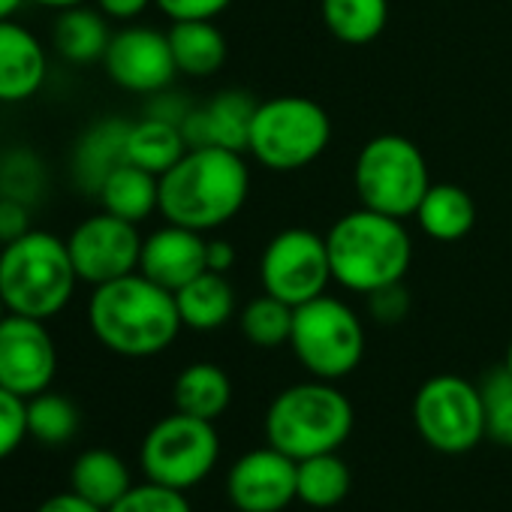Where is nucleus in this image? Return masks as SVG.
Listing matches in <instances>:
<instances>
[{"mask_svg": "<svg viewBox=\"0 0 512 512\" xmlns=\"http://www.w3.org/2000/svg\"><path fill=\"white\" fill-rule=\"evenodd\" d=\"M88 323L106 350L127 359H148L169 350L184 329L175 293L148 281L142 272L94 287Z\"/></svg>", "mask_w": 512, "mask_h": 512, "instance_id": "1", "label": "nucleus"}, {"mask_svg": "<svg viewBox=\"0 0 512 512\" xmlns=\"http://www.w3.org/2000/svg\"><path fill=\"white\" fill-rule=\"evenodd\" d=\"M250 169L244 154L205 145L187 154L160 175V214L196 232H211L229 223L247 202Z\"/></svg>", "mask_w": 512, "mask_h": 512, "instance_id": "2", "label": "nucleus"}, {"mask_svg": "<svg viewBox=\"0 0 512 512\" xmlns=\"http://www.w3.org/2000/svg\"><path fill=\"white\" fill-rule=\"evenodd\" d=\"M332 281L350 293H374L401 284L413 263V241L404 220L356 208L326 232Z\"/></svg>", "mask_w": 512, "mask_h": 512, "instance_id": "3", "label": "nucleus"}, {"mask_svg": "<svg viewBox=\"0 0 512 512\" xmlns=\"http://www.w3.org/2000/svg\"><path fill=\"white\" fill-rule=\"evenodd\" d=\"M76 284L70 247L52 232L28 229L0 250V299L10 314L46 323L70 305Z\"/></svg>", "mask_w": 512, "mask_h": 512, "instance_id": "4", "label": "nucleus"}, {"mask_svg": "<svg viewBox=\"0 0 512 512\" xmlns=\"http://www.w3.org/2000/svg\"><path fill=\"white\" fill-rule=\"evenodd\" d=\"M353 404L329 380L287 386L266 410V440L284 455L302 461L338 452L353 434Z\"/></svg>", "mask_w": 512, "mask_h": 512, "instance_id": "5", "label": "nucleus"}, {"mask_svg": "<svg viewBox=\"0 0 512 512\" xmlns=\"http://www.w3.org/2000/svg\"><path fill=\"white\" fill-rule=\"evenodd\" d=\"M332 139L326 109L311 97H272L256 106L247 151L272 172H296L311 166Z\"/></svg>", "mask_w": 512, "mask_h": 512, "instance_id": "6", "label": "nucleus"}, {"mask_svg": "<svg viewBox=\"0 0 512 512\" xmlns=\"http://www.w3.org/2000/svg\"><path fill=\"white\" fill-rule=\"evenodd\" d=\"M353 187L362 208L407 220L431 187L428 163L419 145L398 133L374 136L362 145L353 166Z\"/></svg>", "mask_w": 512, "mask_h": 512, "instance_id": "7", "label": "nucleus"}, {"mask_svg": "<svg viewBox=\"0 0 512 512\" xmlns=\"http://www.w3.org/2000/svg\"><path fill=\"white\" fill-rule=\"evenodd\" d=\"M290 347L311 377L335 383L362 365L365 326L347 302L323 293L296 308Z\"/></svg>", "mask_w": 512, "mask_h": 512, "instance_id": "8", "label": "nucleus"}, {"mask_svg": "<svg viewBox=\"0 0 512 512\" xmlns=\"http://www.w3.org/2000/svg\"><path fill=\"white\" fill-rule=\"evenodd\" d=\"M220 458V437L214 422L187 416L181 410L154 422L142 440L139 464L151 482L187 491L205 482Z\"/></svg>", "mask_w": 512, "mask_h": 512, "instance_id": "9", "label": "nucleus"}, {"mask_svg": "<svg viewBox=\"0 0 512 512\" xmlns=\"http://www.w3.org/2000/svg\"><path fill=\"white\" fill-rule=\"evenodd\" d=\"M413 425L440 455H464L485 437L479 386L458 374L428 377L413 398Z\"/></svg>", "mask_w": 512, "mask_h": 512, "instance_id": "10", "label": "nucleus"}, {"mask_svg": "<svg viewBox=\"0 0 512 512\" xmlns=\"http://www.w3.org/2000/svg\"><path fill=\"white\" fill-rule=\"evenodd\" d=\"M263 293L299 308L326 293L332 284V263L326 235L293 226L278 232L260 256Z\"/></svg>", "mask_w": 512, "mask_h": 512, "instance_id": "11", "label": "nucleus"}, {"mask_svg": "<svg viewBox=\"0 0 512 512\" xmlns=\"http://www.w3.org/2000/svg\"><path fill=\"white\" fill-rule=\"evenodd\" d=\"M142 241L145 238L139 235L136 223L115 217L109 211H100L73 229V235L67 238V247H70V260L76 266L79 281L100 287V284L139 272Z\"/></svg>", "mask_w": 512, "mask_h": 512, "instance_id": "12", "label": "nucleus"}, {"mask_svg": "<svg viewBox=\"0 0 512 512\" xmlns=\"http://www.w3.org/2000/svg\"><path fill=\"white\" fill-rule=\"evenodd\" d=\"M58 371V350L43 320L7 314L0 323V386L34 398L46 392Z\"/></svg>", "mask_w": 512, "mask_h": 512, "instance_id": "13", "label": "nucleus"}, {"mask_svg": "<svg viewBox=\"0 0 512 512\" xmlns=\"http://www.w3.org/2000/svg\"><path fill=\"white\" fill-rule=\"evenodd\" d=\"M103 67L118 88L133 94H163L178 73L169 37L154 28H124L112 34Z\"/></svg>", "mask_w": 512, "mask_h": 512, "instance_id": "14", "label": "nucleus"}, {"mask_svg": "<svg viewBox=\"0 0 512 512\" xmlns=\"http://www.w3.org/2000/svg\"><path fill=\"white\" fill-rule=\"evenodd\" d=\"M226 494L238 512H284L296 500V458L275 446L241 455L226 473Z\"/></svg>", "mask_w": 512, "mask_h": 512, "instance_id": "15", "label": "nucleus"}, {"mask_svg": "<svg viewBox=\"0 0 512 512\" xmlns=\"http://www.w3.org/2000/svg\"><path fill=\"white\" fill-rule=\"evenodd\" d=\"M205 244L208 241L202 238V232L178 223H166L142 241L139 272L148 281L160 284L163 290L175 293L193 278H199L202 272H208Z\"/></svg>", "mask_w": 512, "mask_h": 512, "instance_id": "16", "label": "nucleus"}, {"mask_svg": "<svg viewBox=\"0 0 512 512\" xmlns=\"http://www.w3.org/2000/svg\"><path fill=\"white\" fill-rule=\"evenodd\" d=\"M256 106L260 103H256L250 94L229 88V91L214 94L208 106L190 109L178 127H181L187 148L217 145V148L244 154L247 142H250V124H253Z\"/></svg>", "mask_w": 512, "mask_h": 512, "instance_id": "17", "label": "nucleus"}, {"mask_svg": "<svg viewBox=\"0 0 512 512\" xmlns=\"http://www.w3.org/2000/svg\"><path fill=\"white\" fill-rule=\"evenodd\" d=\"M46 70L49 61L40 40L13 19L0 22V103L34 97L46 82Z\"/></svg>", "mask_w": 512, "mask_h": 512, "instance_id": "18", "label": "nucleus"}, {"mask_svg": "<svg viewBox=\"0 0 512 512\" xmlns=\"http://www.w3.org/2000/svg\"><path fill=\"white\" fill-rule=\"evenodd\" d=\"M127 133H130V124H127V121H121V118H106V121L94 124V127L79 139L73 169H76V181H79L82 190L97 193L100 184H103L121 163H127Z\"/></svg>", "mask_w": 512, "mask_h": 512, "instance_id": "19", "label": "nucleus"}, {"mask_svg": "<svg viewBox=\"0 0 512 512\" xmlns=\"http://www.w3.org/2000/svg\"><path fill=\"white\" fill-rule=\"evenodd\" d=\"M181 323L193 332H214L235 317V290L220 272H202L175 290Z\"/></svg>", "mask_w": 512, "mask_h": 512, "instance_id": "20", "label": "nucleus"}, {"mask_svg": "<svg viewBox=\"0 0 512 512\" xmlns=\"http://www.w3.org/2000/svg\"><path fill=\"white\" fill-rule=\"evenodd\" d=\"M172 401H175V410L214 422L232 404V380L214 362H193L175 377Z\"/></svg>", "mask_w": 512, "mask_h": 512, "instance_id": "21", "label": "nucleus"}, {"mask_svg": "<svg viewBox=\"0 0 512 512\" xmlns=\"http://www.w3.org/2000/svg\"><path fill=\"white\" fill-rule=\"evenodd\" d=\"M416 223L434 241H461L476 223V202L458 184H431L416 208Z\"/></svg>", "mask_w": 512, "mask_h": 512, "instance_id": "22", "label": "nucleus"}, {"mask_svg": "<svg viewBox=\"0 0 512 512\" xmlns=\"http://www.w3.org/2000/svg\"><path fill=\"white\" fill-rule=\"evenodd\" d=\"M103 211L139 223L160 208V178L136 163H121L97 190Z\"/></svg>", "mask_w": 512, "mask_h": 512, "instance_id": "23", "label": "nucleus"}, {"mask_svg": "<svg viewBox=\"0 0 512 512\" xmlns=\"http://www.w3.org/2000/svg\"><path fill=\"white\" fill-rule=\"evenodd\" d=\"M70 488L97 503L100 509H109L133 488V479L121 455L109 449H88L73 461Z\"/></svg>", "mask_w": 512, "mask_h": 512, "instance_id": "24", "label": "nucleus"}, {"mask_svg": "<svg viewBox=\"0 0 512 512\" xmlns=\"http://www.w3.org/2000/svg\"><path fill=\"white\" fill-rule=\"evenodd\" d=\"M169 46L178 73L193 79H208L226 64V37L214 22H172Z\"/></svg>", "mask_w": 512, "mask_h": 512, "instance_id": "25", "label": "nucleus"}, {"mask_svg": "<svg viewBox=\"0 0 512 512\" xmlns=\"http://www.w3.org/2000/svg\"><path fill=\"white\" fill-rule=\"evenodd\" d=\"M187 154V142L181 136V127L154 115H145L142 121L130 124L127 133V163H136L157 178L169 172L181 157Z\"/></svg>", "mask_w": 512, "mask_h": 512, "instance_id": "26", "label": "nucleus"}, {"mask_svg": "<svg viewBox=\"0 0 512 512\" xmlns=\"http://www.w3.org/2000/svg\"><path fill=\"white\" fill-rule=\"evenodd\" d=\"M353 476L338 452H323L296 461V500L311 509H335L350 494Z\"/></svg>", "mask_w": 512, "mask_h": 512, "instance_id": "27", "label": "nucleus"}, {"mask_svg": "<svg viewBox=\"0 0 512 512\" xmlns=\"http://www.w3.org/2000/svg\"><path fill=\"white\" fill-rule=\"evenodd\" d=\"M320 13L335 40L368 46L389 22V0H320Z\"/></svg>", "mask_w": 512, "mask_h": 512, "instance_id": "28", "label": "nucleus"}, {"mask_svg": "<svg viewBox=\"0 0 512 512\" xmlns=\"http://www.w3.org/2000/svg\"><path fill=\"white\" fill-rule=\"evenodd\" d=\"M109 40H112L109 25L94 10H85V7L61 10L55 22V49L73 64L103 61Z\"/></svg>", "mask_w": 512, "mask_h": 512, "instance_id": "29", "label": "nucleus"}, {"mask_svg": "<svg viewBox=\"0 0 512 512\" xmlns=\"http://www.w3.org/2000/svg\"><path fill=\"white\" fill-rule=\"evenodd\" d=\"M293 317H296V308L263 293L256 296L244 305L241 317H238V326H241V335L260 350H275V347H284L290 344V335H293Z\"/></svg>", "mask_w": 512, "mask_h": 512, "instance_id": "30", "label": "nucleus"}, {"mask_svg": "<svg viewBox=\"0 0 512 512\" xmlns=\"http://www.w3.org/2000/svg\"><path fill=\"white\" fill-rule=\"evenodd\" d=\"M76 431H79V410L70 398L55 395L49 389L28 398V437L46 446H61L70 443Z\"/></svg>", "mask_w": 512, "mask_h": 512, "instance_id": "31", "label": "nucleus"}, {"mask_svg": "<svg viewBox=\"0 0 512 512\" xmlns=\"http://www.w3.org/2000/svg\"><path fill=\"white\" fill-rule=\"evenodd\" d=\"M476 386L485 407V437L512 449V374L506 365H497Z\"/></svg>", "mask_w": 512, "mask_h": 512, "instance_id": "32", "label": "nucleus"}, {"mask_svg": "<svg viewBox=\"0 0 512 512\" xmlns=\"http://www.w3.org/2000/svg\"><path fill=\"white\" fill-rule=\"evenodd\" d=\"M106 512H193V509H190V500L184 497V491L148 479L145 485H133Z\"/></svg>", "mask_w": 512, "mask_h": 512, "instance_id": "33", "label": "nucleus"}, {"mask_svg": "<svg viewBox=\"0 0 512 512\" xmlns=\"http://www.w3.org/2000/svg\"><path fill=\"white\" fill-rule=\"evenodd\" d=\"M28 437V398L0 386V461L10 458Z\"/></svg>", "mask_w": 512, "mask_h": 512, "instance_id": "34", "label": "nucleus"}, {"mask_svg": "<svg viewBox=\"0 0 512 512\" xmlns=\"http://www.w3.org/2000/svg\"><path fill=\"white\" fill-rule=\"evenodd\" d=\"M172 22H214L232 7V0H154Z\"/></svg>", "mask_w": 512, "mask_h": 512, "instance_id": "35", "label": "nucleus"}, {"mask_svg": "<svg viewBox=\"0 0 512 512\" xmlns=\"http://www.w3.org/2000/svg\"><path fill=\"white\" fill-rule=\"evenodd\" d=\"M368 311L377 323H401L410 311V296L404 284H389L383 290L368 293Z\"/></svg>", "mask_w": 512, "mask_h": 512, "instance_id": "36", "label": "nucleus"}, {"mask_svg": "<svg viewBox=\"0 0 512 512\" xmlns=\"http://www.w3.org/2000/svg\"><path fill=\"white\" fill-rule=\"evenodd\" d=\"M28 232V208L16 196L0 199V241L10 244Z\"/></svg>", "mask_w": 512, "mask_h": 512, "instance_id": "37", "label": "nucleus"}, {"mask_svg": "<svg viewBox=\"0 0 512 512\" xmlns=\"http://www.w3.org/2000/svg\"><path fill=\"white\" fill-rule=\"evenodd\" d=\"M37 512H106V509H100L97 503H91L88 497H82L70 488V491L46 497Z\"/></svg>", "mask_w": 512, "mask_h": 512, "instance_id": "38", "label": "nucleus"}, {"mask_svg": "<svg viewBox=\"0 0 512 512\" xmlns=\"http://www.w3.org/2000/svg\"><path fill=\"white\" fill-rule=\"evenodd\" d=\"M205 266H208V272L226 275L235 266V247H232V241L208 238V244H205Z\"/></svg>", "mask_w": 512, "mask_h": 512, "instance_id": "39", "label": "nucleus"}, {"mask_svg": "<svg viewBox=\"0 0 512 512\" xmlns=\"http://www.w3.org/2000/svg\"><path fill=\"white\" fill-rule=\"evenodd\" d=\"M148 4H154V0H97V7H100L103 16L121 19V22H130V19L142 16L148 10Z\"/></svg>", "mask_w": 512, "mask_h": 512, "instance_id": "40", "label": "nucleus"}, {"mask_svg": "<svg viewBox=\"0 0 512 512\" xmlns=\"http://www.w3.org/2000/svg\"><path fill=\"white\" fill-rule=\"evenodd\" d=\"M34 4H43L49 10H73V7H82L85 0H34Z\"/></svg>", "mask_w": 512, "mask_h": 512, "instance_id": "41", "label": "nucleus"}, {"mask_svg": "<svg viewBox=\"0 0 512 512\" xmlns=\"http://www.w3.org/2000/svg\"><path fill=\"white\" fill-rule=\"evenodd\" d=\"M25 4V0H0V22L4 19H13L16 16V10Z\"/></svg>", "mask_w": 512, "mask_h": 512, "instance_id": "42", "label": "nucleus"}, {"mask_svg": "<svg viewBox=\"0 0 512 512\" xmlns=\"http://www.w3.org/2000/svg\"><path fill=\"white\" fill-rule=\"evenodd\" d=\"M503 365H506V371L512 374V341H509V347H506V359H503Z\"/></svg>", "mask_w": 512, "mask_h": 512, "instance_id": "43", "label": "nucleus"}, {"mask_svg": "<svg viewBox=\"0 0 512 512\" xmlns=\"http://www.w3.org/2000/svg\"><path fill=\"white\" fill-rule=\"evenodd\" d=\"M4 317H7V305H4V299H0V323H4Z\"/></svg>", "mask_w": 512, "mask_h": 512, "instance_id": "44", "label": "nucleus"}]
</instances>
